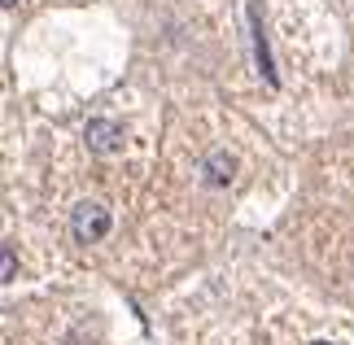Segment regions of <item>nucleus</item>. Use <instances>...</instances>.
I'll return each instance as SVG.
<instances>
[{"label":"nucleus","instance_id":"nucleus-1","mask_svg":"<svg viewBox=\"0 0 354 345\" xmlns=\"http://www.w3.org/2000/svg\"><path fill=\"white\" fill-rule=\"evenodd\" d=\"M71 232H75V241L79 245H97L110 236V210H105L101 201H84V205H75V214H71Z\"/></svg>","mask_w":354,"mask_h":345},{"label":"nucleus","instance_id":"nucleus-2","mask_svg":"<svg viewBox=\"0 0 354 345\" xmlns=\"http://www.w3.org/2000/svg\"><path fill=\"white\" fill-rule=\"evenodd\" d=\"M84 136H88V144L97 149V153H114L118 140H122V127H114V122H105V118H92Z\"/></svg>","mask_w":354,"mask_h":345},{"label":"nucleus","instance_id":"nucleus-3","mask_svg":"<svg viewBox=\"0 0 354 345\" xmlns=\"http://www.w3.org/2000/svg\"><path fill=\"white\" fill-rule=\"evenodd\" d=\"M250 22H254V53H258V71H263L267 84H276V71H271V53H267V35H263V22H258V9H250Z\"/></svg>","mask_w":354,"mask_h":345},{"label":"nucleus","instance_id":"nucleus-4","mask_svg":"<svg viewBox=\"0 0 354 345\" xmlns=\"http://www.w3.org/2000/svg\"><path fill=\"white\" fill-rule=\"evenodd\" d=\"M206 171H210V184H227V179H232V171H236V162L227 158V153H214V158L206 162Z\"/></svg>","mask_w":354,"mask_h":345},{"label":"nucleus","instance_id":"nucleus-5","mask_svg":"<svg viewBox=\"0 0 354 345\" xmlns=\"http://www.w3.org/2000/svg\"><path fill=\"white\" fill-rule=\"evenodd\" d=\"M13 280V250H5V284Z\"/></svg>","mask_w":354,"mask_h":345},{"label":"nucleus","instance_id":"nucleus-6","mask_svg":"<svg viewBox=\"0 0 354 345\" xmlns=\"http://www.w3.org/2000/svg\"><path fill=\"white\" fill-rule=\"evenodd\" d=\"M0 5H18V0H0Z\"/></svg>","mask_w":354,"mask_h":345},{"label":"nucleus","instance_id":"nucleus-7","mask_svg":"<svg viewBox=\"0 0 354 345\" xmlns=\"http://www.w3.org/2000/svg\"><path fill=\"white\" fill-rule=\"evenodd\" d=\"M315 345H333V341H315Z\"/></svg>","mask_w":354,"mask_h":345}]
</instances>
